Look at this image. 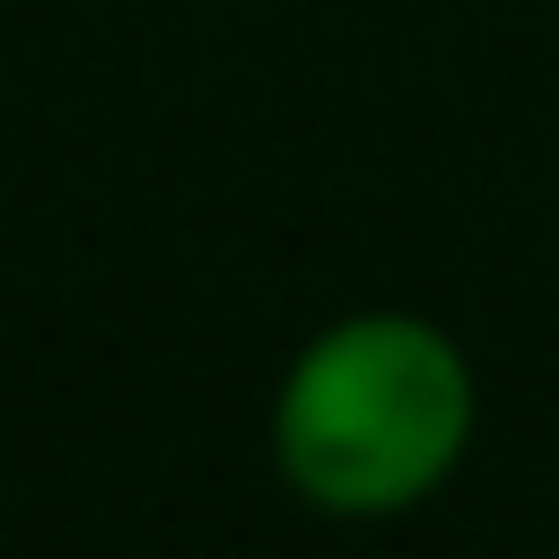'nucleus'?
<instances>
[{
  "mask_svg": "<svg viewBox=\"0 0 559 559\" xmlns=\"http://www.w3.org/2000/svg\"><path fill=\"white\" fill-rule=\"evenodd\" d=\"M480 437L472 349L419 306H349L314 323L271 384V472L306 515H419Z\"/></svg>",
  "mask_w": 559,
  "mask_h": 559,
  "instance_id": "obj_1",
  "label": "nucleus"
}]
</instances>
